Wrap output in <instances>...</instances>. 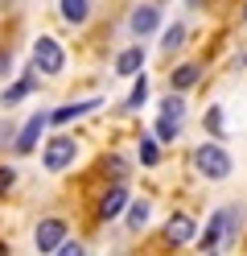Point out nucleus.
I'll use <instances>...</instances> for the list:
<instances>
[{"label": "nucleus", "instance_id": "nucleus-18", "mask_svg": "<svg viewBox=\"0 0 247 256\" xmlns=\"http://www.w3.org/2000/svg\"><path fill=\"white\" fill-rule=\"evenodd\" d=\"M181 42H186V25H169V29L161 34V50L169 54V50H177Z\"/></svg>", "mask_w": 247, "mask_h": 256}, {"label": "nucleus", "instance_id": "nucleus-14", "mask_svg": "<svg viewBox=\"0 0 247 256\" xmlns=\"http://www.w3.org/2000/svg\"><path fill=\"white\" fill-rule=\"evenodd\" d=\"M198 78H202V70H198L194 62H186V66H177V70L169 74V87H173V91H190Z\"/></svg>", "mask_w": 247, "mask_h": 256}, {"label": "nucleus", "instance_id": "nucleus-24", "mask_svg": "<svg viewBox=\"0 0 247 256\" xmlns=\"http://www.w3.org/2000/svg\"><path fill=\"white\" fill-rule=\"evenodd\" d=\"M12 70V50H0V78Z\"/></svg>", "mask_w": 247, "mask_h": 256}, {"label": "nucleus", "instance_id": "nucleus-19", "mask_svg": "<svg viewBox=\"0 0 247 256\" xmlns=\"http://www.w3.org/2000/svg\"><path fill=\"white\" fill-rule=\"evenodd\" d=\"M177 132H181V120H169V116L157 120V140H165V145H169V140H177Z\"/></svg>", "mask_w": 247, "mask_h": 256}, {"label": "nucleus", "instance_id": "nucleus-6", "mask_svg": "<svg viewBox=\"0 0 247 256\" xmlns=\"http://www.w3.org/2000/svg\"><path fill=\"white\" fill-rule=\"evenodd\" d=\"M45 124H49V112H33V116L25 120V128L16 132L12 149L16 153H33V149H37V140H41V132H45Z\"/></svg>", "mask_w": 247, "mask_h": 256}, {"label": "nucleus", "instance_id": "nucleus-7", "mask_svg": "<svg viewBox=\"0 0 247 256\" xmlns=\"http://www.w3.org/2000/svg\"><path fill=\"white\" fill-rule=\"evenodd\" d=\"M37 74H41L37 66H29V70L12 83V87H4V95H0V108H16V104L25 100V95H33V91H37Z\"/></svg>", "mask_w": 247, "mask_h": 256}, {"label": "nucleus", "instance_id": "nucleus-9", "mask_svg": "<svg viewBox=\"0 0 247 256\" xmlns=\"http://www.w3.org/2000/svg\"><path fill=\"white\" fill-rule=\"evenodd\" d=\"M128 202H132V198H128V186H124V182H120V186H111L107 194H103V202H99V219H103V223H107V219H115Z\"/></svg>", "mask_w": 247, "mask_h": 256}, {"label": "nucleus", "instance_id": "nucleus-12", "mask_svg": "<svg viewBox=\"0 0 247 256\" xmlns=\"http://www.w3.org/2000/svg\"><path fill=\"white\" fill-rule=\"evenodd\" d=\"M194 244L202 248V252H214V248L223 244V211H214V215H210V223H206V232L198 236Z\"/></svg>", "mask_w": 247, "mask_h": 256}, {"label": "nucleus", "instance_id": "nucleus-16", "mask_svg": "<svg viewBox=\"0 0 247 256\" xmlns=\"http://www.w3.org/2000/svg\"><path fill=\"white\" fill-rule=\"evenodd\" d=\"M161 116H169V120H181V116H186V104H181V91L173 95H165V100H161Z\"/></svg>", "mask_w": 247, "mask_h": 256}, {"label": "nucleus", "instance_id": "nucleus-3", "mask_svg": "<svg viewBox=\"0 0 247 256\" xmlns=\"http://www.w3.org/2000/svg\"><path fill=\"white\" fill-rule=\"evenodd\" d=\"M74 153H78V145H74L70 136H49V140H45V157H41V162H45L49 174H62L66 166L74 162Z\"/></svg>", "mask_w": 247, "mask_h": 256}, {"label": "nucleus", "instance_id": "nucleus-5", "mask_svg": "<svg viewBox=\"0 0 247 256\" xmlns=\"http://www.w3.org/2000/svg\"><path fill=\"white\" fill-rule=\"evenodd\" d=\"M165 240H169V248H186L198 240V228H194V219L186 211H173L169 223H165Z\"/></svg>", "mask_w": 247, "mask_h": 256}, {"label": "nucleus", "instance_id": "nucleus-10", "mask_svg": "<svg viewBox=\"0 0 247 256\" xmlns=\"http://www.w3.org/2000/svg\"><path fill=\"white\" fill-rule=\"evenodd\" d=\"M144 70V50L140 46H128V50L115 58V74H124V78H136Z\"/></svg>", "mask_w": 247, "mask_h": 256}, {"label": "nucleus", "instance_id": "nucleus-23", "mask_svg": "<svg viewBox=\"0 0 247 256\" xmlns=\"http://www.w3.org/2000/svg\"><path fill=\"white\" fill-rule=\"evenodd\" d=\"M12 178H16V174H12L8 166H0V194H8V186H12Z\"/></svg>", "mask_w": 247, "mask_h": 256}, {"label": "nucleus", "instance_id": "nucleus-11", "mask_svg": "<svg viewBox=\"0 0 247 256\" xmlns=\"http://www.w3.org/2000/svg\"><path fill=\"white\" fill-rule=\"evenodd\" d=\"M95 108H99V100H82V104H62V108H54V112H49V124H70V120L87 116V112H95Z\"/></svg>", "mask_w": 247, "mask_h": 256}, {"label": "nucleus", "instance_id": "nucleus-13", "mask_svg": "<svg viewBox=\"0 0 247 256\" xmlns=\"http://www.w3.org/2000/svg\"><path fill=\"white\" fill-rule=\"evenodd\" d=\"M58 8H62V17L70 25H82L91 17V0H58Z\"/></svg>", "mask_w": 247, "mask_h": 256}, {"label": "nucleus", "instance_id": "nucleus-1", "mask_svg": "<svg viewBox=\"0 0 247 256\" xmlns=\"http://www.w3.org/2000/svg\"><path fill=\"white\" fill-rule=\"evenodd\" d=\"M194 170L202 178H210V182H223V178H231V153L219 140H206V145L194 149Z\"/></svg>", "mask_w": 247, "mask_h": 256}, {"label": "nucleus", "instance_id": "nucleus-22", "mask_svg": "<svg viewBox=\"0 0 247 256\" xmlns=\"http://www.w3.org/2000/svg\"><path fill=\"white\" fill-rule=\"evenodd\" d=\"M54 256H87V252H82V244H78V240H70V236H66L62 244H58V252H54Z\"/></svg>", "mask_w": 247, "mask_h": 256}, {"label": "nucleus", "instance_id": "nucleus-8", "mask_svg": "<svg viewBox=\"0 0 247 256\" xmlns=\"http://www.w3.org/2000/svg\"><path fill=\"white\" fill-rule=\"evenodd\" d=\"M157 25H161V8H157V4H140V8H132V17H128V29H132L136 38L153 34Z\"/></svg>", "mask_w": 247, "mask_h": 256}, {"label": "nucleus", "instance_id": "nucleus-2", "mask_svg": "<svg viewBox=\"0 0 247 256\" xmlns=\"http://www.w3.org/2000/svg\"><path fill=\"white\" fill-rule=\"evenodd\" d=\"M33 66H37L41 74H62V66H66L62 46L54 38H37V42H33Z\"/></svg>", "mask_w": 247, "mask_h": 256}, {"label": "nucleus", "instance_id": "nucleus-4", "mask_svg": "<svg viewBox=\"0 0 247 256\" xmlns=\"http://www.w3.org/2000/svg\"><path fill=\"white\" fill-rule=\"evenodd\" d=\"M66 236H70V232H66V219H54V215H49V219L37 223L33 244H37V252H58V244H62Z\"/></svg>", "mask_w": 247, "mask_h": 256}, {"label": "nucleus", "instance_id": "nucleus-15", "mask_svg": "<svg viewBox=\"0 0 247 256\" xmlns=\"http://www.w3.org/2000/svg\"><path fill=\"white\" fill-rule=\"evenodd\" d=\"M144 100H148V78L136 74V83H132V95H128V104H124V108H128V112H140Z\"/></svg>", "mask_w": 247, "mask_h": 256}, {"label": "nucleus", "instance_id": "nucleus-20", "mask_svg": "<svg viewBox=\"0 0 247 256\" xmlns=\"http://www.w3.org/2000/svg\"><path fill=\"white\" fill-rule=\"evenodd\" d=\"M140 162H144V166H157V162H161V149H157L153 136H140Z\"/></svg>", "mask_w": 247, "mask_h": 256}, {"label": "nucleus", "instance_id": "nucleus-25", "mask_svg": "<svg viewBox=\"0 0 247 256\" xmlns=\"http://www.w3.org/2000/svg\"><path fill=\"white\" fill-rule=\"evenodd\" d=\"M8 140H16V136H12V124H4V120H0V149H4Z\"/></svg>", "mask_w": 247, "mask_h": 256}, {"label": "nucleus", "instance_id": "nucleus-21", "mask_svg": "<svg viewBox=\"0 0 247 256\" xmlns=\"http://www.w3.org/2000/svg\"><path fill=\"white\" fill-rule=\"evenodd\" d=\"M206 128H210L214 140H223V108H210L206 112Z\"/></svg>", "mask_w": 247, "mask_h": 256}, {"label": "nucleus", "instance_id": "nucleus-26", "mask_svg": "<svg viewBox=\"0 0 247 256\" xmlns=\"http://www.w3.org/2000/svg\"><path fill=\"white\" fill-rule=\"evenodd\" d=\"M0 256H8V244H0Z\"/></svg>", "mask_w": 247, "mask_h": 256}, {"label": "nucleus", "instance_id": "nucleus-27", "mask_svg": "<svg viewBox=\"0 0 247 256\" xmlns=\"http://www.w3.org/2000/svg\"><path fill=\"white\" fill-rule=\"evenodd\" d=\"M243 21H247V4H243Z\"/></svg>", "mask_w": 247, "mask_h": 256}, {"label": "nucleus", "instance_id": "nucleus-28", "mask_svg": "<svg viewBox=\"0 0 247 256\" xmlns=\"http://www.w3.org/2000/svg\"><path fill=\"white\" fill-rule=\"evenodd\" d=\"M206 256H210V252H206Z\"/></svg>", "mask_w": 247, "mask_h": 256}, {"label": "nucleus", "instance_id": "nucleus-17", "mask_svg": "<svg viewBox=\"0 0 247 256\" xmlns=\"http://www.w3.org/2000/svg\"><path fill=\"white\" fill-rule=\"evenodd\" d=\"M144 223H148V202H144V198H140V202H128V228L140 232Z\"/></svg>", "mask_w": 247, "mask_h": 256}]
</instances>
